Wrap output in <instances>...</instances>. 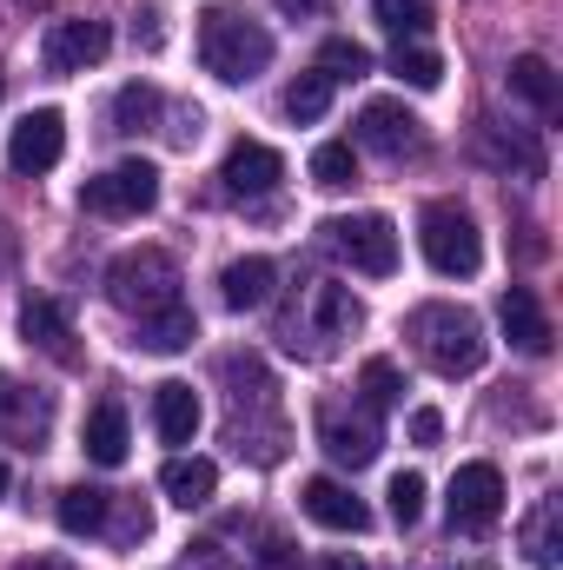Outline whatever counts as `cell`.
I'll list each match as a JSON object with an SVG mask.
<instances>
[{
  "label": "cell",
  "mask_w": 563,
  "mask_h": 570,
  "mask_svg": "<svg viewBox=\"0 0 563 570\" xmlns=\"http://www.w3.org/2000/svg\"><path fill=\"white\" fill-rule=\"evenodd\" d=\"M358 146L378 159H412L424 146V120L405 100H365L358 107Z\"/></svg>",
  "instance_id": "12"
},
{
  "label": "cell",
  "mask_w": 563,
  "mask_h": 570,
  "mask_svg": "<svg viewBox=\"0 0 563 570\" xmlns=\"http://www.w3.org/2000/svg\"><path fill=\"white\" fill-rule=\"evenodd\" d=\"M47 425H53V399H47V392H33V385H20L13 372H0V438H7V444L40 451Z\"/></svg>",
  "instance_id": "14"
},
{
  "label": "cell",
  "mask_w": 563,
  "mask_h": 570,
  "mask_svg": "<svg viewBox=\"0 0 563 570\" xmlns=\"http://www.w3.org/2000/svg\"><path fill=\"white\" fill-rule=\"evenodd\" d=\"M325 107H332V80L312 67V73H298L292 87H285V114L298 120V127H312V120H325Z\"/></svg>",
  "instance_id": "30"
},
{
  "label": "cell",
  "mask_w": 563,
  "mask_h": 570,
  "mask_svg": "<svg viewBox=\"0 0 563 570\" xmlns=\"http://www.w3.org/2000/svg\"><path fill=\"white\" fill-rule=\"evenodd\" d=\"M60 153H67V120H60L53 107H33V114L13 127V140H7V166H13V173H53Z\"/></svg>",
  "instance_id": "13"
},
{
  "label": "cell",
  "mask_w": 563,
  "mask_h": 570,
  "mask_svg": "<svg viewBox=\"0 0 563 570\" xmlns=\"http://www.w3.org/2000/svg\"><path fill=\"white\" fill-rule=\"evenodd\" d=\"M385 498H392V518H398L405 531H412V524H418V518H424V478H418V471H398Z\"/></svg>",
  "instance_id": "35"
},
{
  "label": "cell",
  "mask_w": 563,
  "mask_h": 570,
  "mask_svg": "<svg viewBox=\"0 0 563 570\" xmlns=\"http://www.w3.org/2000/svg\"><path fill=\"white\" fill-rule=\"evenodd\" d=\"M358 385H365V405H372V412H385V405H398V399H405V379H398V365H392V358H365Z\"/></svg>",
  "instance_id": "34"
},
{
  "label": "cell",
  "mask_w": 563,
  "mask_h": 570,
  "mask_svg": "<svg viewBox=\"0 0 563 570\" xmlns=\"http://www.w3.org/2000/svg\"><path fill=\"white\" fill-rule=\"evenodd\" d=\"M80 444H87V458L93 464H127V405L120 399H100L93 412H87V431H80Z\"/></svg>",
  "instance_id": "22"
},
{
  "label": "cell",
  "mask_w": 563,
  "mask_h": 570,
  "mask_svg": "<svg viewBox=\"0 0 563 570\" xmlns=\"http://www.w3.org/2000/svg\"><path fill=\"white\" fill-rule=\"evenodd\" d=\"M325 246H332L352 273H365V279H392V273H398V226H392L385 213L332 219V226H325Z\"/></svg>",
  "instance_id": "7"
},
{
  "label": "cell",
  "mask_w": 563,
  "mask_h": 570,
  "mask_svg": "<svg viewBox=\"0 0 563 570\" xmlns=\"http://www.w3.org/2000/svg\"><path fill=\"white\" fill-rule=\"evenodd\" d=\"M318 73H325L332 87H338V80H365V73H372V53H365L358 40H325V47H318Z\"/></svg>",
  "instance_id": "33"
},
{
  "label": "cell",
  "mask_w": 563,
  "mask_h": 570,
  "mask_svg": "<svg viewBox=\"0 0 563 570\" xmlns=\"http://www.w3.org/2000/svg\"><path fill=\"white\" fill-rule=\"evenodd\" d=\"M444 511H451V531H491L504 518V471L484 464V458L477 464H457Z\"/></svg>",
  "instance_id": "10"
},
{
  "label": "cell",
  "mask_w": 563,
  "mask_h": 570,
  "mask_svg": "<svg viewBox=\"0 0 563 570\" xmlns=\"http://www.w3.org/2000/svg\"><path fill=\"white\" fill-rule=\"evenodd\" d=\"M318 570H365V564H358L352 551H325V558H318Z\"/></svg>",
  "instance_id": "40"
},
{
  "label": "cell",
  "mask_w": 563,
  "mask_h": 570,
  "mask_svg": "<svg viewBox=\"0 0 563 570\" xmlns=\"http://www.w3.org/2000/svg\"><path fill=\"white\" fill-rule=\"evenodd\" d=\"M372 13H378V27L398 33V40H418V33L437 27V7H431V0H372Z\"/></svg>",
  "instance_id": "29"
},
{
  "label": "cell",
  "mask_w": 563,
  "mask_h": 570,
  "mask_svg": "<svg viewBox=\"0 0 563 570\" xmlns=\"http://www.w3.org/2000/svg\"><path fill=\"white\" fill-rule=\"evenodd\" d=\"M53 518H60L67 538H100L107 518H113V491H100V484H67L60 504H53Z\"/></svg>",
  "instance_id": "20"
},
{
  "label": "cell",
  "mask_w": 563,
  "mask_h": 570,
  "mask_svg": "<svg viewBox=\"0 0 563 570\" xmlns=\"http://www.w3.org/2000/svg\"><path fill=\"white\" fill-rule=\"evenodd\" d=\"M159 491L179 504V511H199V504H213V491H219V464L213 458H166L159 464Z\"/></svg>",
  "instance_id": "19"
},
{
  "label": "cell",
  "mask_w": 563,
  "mask_h": 570,
  "mask_svg": "<svg viewBox=\"0 0 563 570\" xmlns=\"http://www.w3.org/2000/svg\"><path fill=\"white\" fill-rule=\"evenodd\" d=\"M318 444H325L332 464L365 471V464L378 458V444H385L378 412H372V405H338V399H325V405H318Z\"/></svg>",
  "instance_id": "9"
},
{
  "label": "cell",
  "mask_w": 563,
  "mask_h": 570,
  "mask_svg": "<svg viewBox=\"0 0 563 570\" xmlns=\"http://www.w3.org/2000/svg\"><path fill=\"white\" fill-rule=\"evenodd\" d=\"M20 338L67 365V358H73V318H67V305H60V298H47V292H33V298L20 305Z\"/></svg>",
  "instance_id": "18"
},
{
  "label": "cell",
  "mask_w": 563,
  "mask_h": 570,
  "mask_svg": "<svg viewBox=\"0 0 563 570\" xmlns=\"http://www.w3.org/2000/svg\"><path fill=\"white\" fill-rule=\"evenodd\" d=\"M279 13H292V20H318V13H332V0H273Z\"/></svg>",
  "instance_id": "37"
},
{
  "label": "cell",
  "mask_w": 563,
  "mask_h": 570,
  "mask_svg": "<svg viewBox=\"0 0 563 570\" xmlns=\"http://www.w3.org/2000/svg\"><path fill=\"white\" fill-rule=\"evenodd\" d=\"M0 498H7V464H0Z\"/></svg>",
  "instance_id": "42"
},
{
  "label": "cell",
  "mask_w": 563,
  "mask_h": 570,
  "mask_svg": "<svg viewBox=\"0 0 563 570\" xmlns=\"http://www.w3.org/2000/svg\"><path fill=\"white\" fill-rule=\"evenodd\" d=\"M219 179H226L233 199H259V193H273V186L285 179V159L266 140H233L226 166H219Z\"/></svg>",
  "instance_id": "15"
},
{
  "label": "cell",
  "mask_w": 563,
  "mask_h": 570,
  "mask_svg": "<svg viewBox=\"0 0 563 570\" xmlns=\"http://www.w3.org/2000/svg\"><path fill=\"white\" fill-rule=\"evenodd\" d=\"M13 7H47V0H13Z\"/></svg>",
  "instance_id": "43"
},
{
  "label": "cell",
  "mask_w": 563,
  "mask_h": 570,
  "mask_svg": "<svg viewBox=\"0 0 563 570\" xmlns=\"http://www.w3.org/2000/svg\"><path fill=\"white\" fill-rule=\"evenodd\" d=\"M152 431H159L166 444H192V431H199V399H192L186 379H166V385L152 392Z\"/></svg>",
  "instance_id": "23"
},
{
  "label": "cell",
  "mask_w": 563,
  "mask_h": 570,
  "mask_svg": "<svg viewBox=\"0 0 563 570\" xmlns=\"http://www.w3.org/2000/svg\"><path fill=\"white\" fill-rule=\"evenodd\" d=\"M298 504H305V518L325 524V531H365V524H372V511H365L338 478H305V484H298Z\"/></svg>",
  "instance_id": "17"
},
{
  "label": "cell",
  "mask_w": 563,
  "mask_h": 570,
  "mask_svg": "<svg viewBox=\"0 0 563 570\" xmlns=\"http://www.w3.org/2000/svg\"><path fill=\"white\" fill-rule=\"evenodd\" d=\"M412 345H418V358L437 379H471L484 365V352H491L484 318L471 305H444V298L412 312Z\"/></svg>",
  "instance_id": "3"
},
{
  "label": "cell",
  "mask_w": 563,
  "mask_h": 570,
  "mask_svg": "<svg viewBox=\"0 0 563 570\" xmlns=\"http://www.w3.org/2000/svg\"><path fill=\"white\" fill-rule=\"evenodd\" d=\"M219 379H226V438L239 444V458L253 451L259 464H279L285 419H279V385H273L266 358L259 352H226Z\"/></svg>",
  "instance_id": "1"
},
{
  "label": "cell",
  "mask_w": 563,
  "mask_h": 570,
  "mask_svg": "<svg viewBox=\"0 0 563 570\" xmlns=\"http://www.w3.org/2000/svg\"><path fill=\"white\" fill-rule=\"evenodd\" d=\"M437 431H444L437 412H412V438H418V444H437Z\"/></svg>",
  "instance_id": "38"
},
{
  "label": "cell",
  "mask_w": 563,
  "mask_h": 570,
  "mask_svg": "<svg viewBox=\"0 0 563 570\" xmlns=\"http://www.w3.org/2000/svg\"><path fill=\"white\" fill-rule=\"evenodd\" d=\"M431 570H497L491 558H437Z\"/></svg>",
  "instance_id": "39"
},
{
  "label": "cell",
  "mask_w": 563,
  "mask_h": 570,
  "mask_svg": "<svg viewBox=\"0 0 563 570\" xmlns=\"http://www.w3.org/2000/svg\"><path fill=\"white\" fill-rule=\"evenodd\" d=\"M199 60H206L213 80L246 87V80H259L273 67V33L239 7H206L199 13Z\"/></svg>",
  "instance_id": "2"
},
{
  "label": "cell",
  "mask_w": 563,
  "mask_h": 570,
  "mask_svg": "<svg viewBox=\"0 0 563 570\" xmlns=\"http://www.w3.org/2000/svg\"><path fill=\"white\" fill-rule=\"evenodd\" d=\"M146 531H152L146 504H140V498H127V511H120V524H113V544H140Z\"/></svg>",
  "instance_id": "36"
},
{
  "label": "cell",
  "mask_w": 563,
  "mask_h": 570,
  "mask_svg": "<svg viewBox=\"0 0 563 570\" xmlns=\"http://www.w3.org/2000/svg\"><path fill=\"white\" fill-rule=\"evenodd\" d=\"M365 325V305L352 298V285H338V279H312L305 292H298V305L279 318V338L292 345V352H332L338 338H352Z\"/></svg>",
  "instance_id": "4"
},
{
  "label": "cell",
  "mask_w": 563,
  "mask_h": 570,
  "mask_svg": "<svg viewBox=\"0 0 563 570\" xmlns=\"http://www.w3.org/2000/svg\"><path fill=\"white\" fill-rule=\"evenodd\" d=\"M152 199H159V173L146 159H120V166H107L100 179L80 186V206L93 219H140V213H152Z\"/></svg>",
  "instance_id": "8"
},
{
  "label": "cell",
  "mask_w": 563,
  "mask_h": 570,
  "mask_svg": "<svg viewBox=\"0 0 563 570\" xmlns=\"http://www.w3.org/2000/svg\"><path fill=\"white\" fill-rule=\"evenodd\" d=\"M107 298L127 312V318H152V312H172L179 305V259L159 253V246H134L107 266Z\"/></svg>",
  "instance_id": "5"
},
{
  "label": "cell",
  "mask_w": 563,
  "mask_h": 570,
  "mask_svg": "<svg viewBox=\"0 0 563 570\" xmlns=\"http://www.w3.org/2000/svg\"><path fill=\"white\" fill-rule=\"evenodd\" d=\"M199 338V318L186 312V305H172V312H152V318H140V352H186Z\"/></svg>",
  "instance_id": "28"
},
{
  "label": "cell",
  "mask_w": 563,
  "mask_h": 570,
  "mask_svg": "<svg viewBox=\"0 0 563 570\" xmlns=\"http://www.w3.org/2000/svg\"><path fill=\"white\" fill-rule=\"evenodd\" d=\"M358 179V153L345 140H325L318 153H312V186H325V193H345Z\"/></svg>",
  "instance_id": "32"
},
{
  "label": "cell",
  "mask_w": 563,
  "mask_h": 570,
  "mask_svg": "<svg viewBox=\"0 0 563 570\" xmlns=\"http://www.w3.org/2000/svg\"><path fill=\"white\" fill-rule=\"evenodd\" d=\"M159 114H166V100H159V87H146V80H127V87L113 94V134H152Z\"/></svg>",
  "instance_id": "27"
},
{
  "label": "cell",
  "mask_w": 563,
  "mask_h": 570,
  "mask_svg": "<svg viewBox=\"0 0 563 570\" xmlns=\"http://www.w3.org/2000/svg\"><path fill=\"white\" fill-rule=\"evenodd\" d=\"M497 318H504V338H511L517 352H531V358H544V352H551V338H557L531 285H511V292L497 298Z\"/></svg>",
  "instance_id": "16"
},
{
  "label": "cell",
  "mask_w": 563,
  "mask_h": 570,
  "mask_svg": "<svg viewBox=\"0 0 563 570\" xmlns=\"http://www.w3.org/2000/svg\"><path fill=\"white\" fill-rule=\"evenodd\" d=\"M484 159L491 166H517L524 179H537L544 173V146H537V134L531 127H504V120H484Z\"/></svg>",
  "instance_id": "21"
},
{
  "label": "cell",
  "mask_w": 563,
  "mask_h": 570,
  "mask_svg": "<svg viewBox=\"0 0 563 570\" xmlns=\"http://www.w3.org/2000/svg\"><path fill=\"white\" fill-rule=\"evenodd\" d=\"M273 279H279L273 259H259V253H253V259H233V266L219 273V298H226L233 312H259V305L273 298Z\"/></svg>",
  "instance_id": "25"
},
{
  "label": "cell",
  "mask_w": 563,
  "mask_h": 570,
  "mask_svg": "<svg viewBox=\"0 0 563 570\" xmlns=\"http://www.w3.org/2000/svg\"><path fill=\"white\" fill-rule=\"evenodd\" d=\"M392 73H398L405 87H418V94H431V87L444 80V60H437L431 47H418V40H398V47H392Z\"/></svg>",
  "instance_id": "31"
},
{
  "label": "cell",
  "mask_w": 563,
  "mask_h": 570,
  "mask_svg": "<svg viewBox=\"0 0 563 570\" xmlns=\"http://www.w3.org/2000/svg\"><path fill=\"white\" fill-rule=\"evenodd\" d=\"M7 253H13V239H7V219H0V266H7Z\"/></svg>",
  "instance_id": "41"
},
{
  "label": "cell",
  "mask_w": 563,
  "mask_h": 570,
  "mask_svg": "<svg viewBox=\"0 0 563 570\" xmlns=\"http://www.w3.org/2000/svg\"><path fill=\"white\" fill-rule=\"evenodd\" d=\"M511 94H517L524 107H537L544 120L557 114V100H563V87H557V73H551L544 53H517V60H511Z\"/></svg>",
  "instance_id": "26"
},
{
  "label": "cell",
  "mask_w": 563,
  "mask_h": 570,
  "mask_svg": "<svg viewBox=\"0 0 563 570\" xmlns=\"http://www.w3.org/2000/svg\"><path fill=\"white\" fill-rule=\"evenodd\" d=\"M517 544H524V558H531L537 570H557L563 564V498H537V511L524 518Z\"/></svg>",
  "instance_id": "24"
},
{
  "label": "cell",
  "mask_w": 563,
  "mask_h": 570,
  "mask_svg": "<svg viewBox=\"0 0 563 570\" xmlns=\"http://www.w3.org/2000/svg\"><path fill=\"white\" fill-rule=\"evenodd\" d=\"M418 246H424V259H431V273H444V279H471L484 266V233H477V219L457 199H431L424 206Z\"/></svg>",
  "instance_id": "6"
},
{
  "label": "cell",
  "mask_w": 563,
  "mask_h": 570,
  "mask_svg": "<svg viewBox=\"0 0 563 570\" xmlns=\"http://www.w3.org/2000/svg\"><path fill=\"white\" fill-rule=\"evenodd\" d=\"M107 47H113L107 20H53L47 40H40V67L47 73H87V67L107 60Z\"/></svg>",
  "instance_id": "11"
},
{
  "label": "cell",
  "mask_w": 563,
  "mask_h": 570,
  "mask_svg": "<svg viewBox=\"0 0 563 570\" xmlns=\"http://www.w3.org/2000/svg\"><path fill=\"white\" fill-rule=\"evenodd\" d=\"M0 87H7V80H0Z\"/></svg>",
  "instance_id": "44"
}]
</instances>
